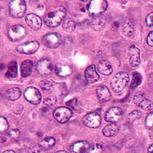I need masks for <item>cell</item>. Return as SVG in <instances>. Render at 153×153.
Returning a JSON list of instances; mask_svg holds the SVG:
<instances>
[{"label":"cell","mask_w":153,"mask_h":153,"mask_svg":"<svg viewBox=\"0 0 153 153\" xmlns=\"http://www.w3.org/2000/svg\"><path fill=\"white\" fill-rule=\"evenodd\" d=\"M67 9L63 6L50 7L45 12L44 21L49 27L56 28L65 19Z\"/></svg>","instance_id":"obj_1"},{"label":"cell","mask_w":153,"mask_h":153,"mask_svg":"<svg viewBox=\"0 0 153 153\" xmlns=\"http://www.w3.org/2000/svg\"><path fill=\"white\" fill-rule=\"evenodd\" d=\"M129 82L128 74L124 72H120L113 76L110 83L112 90L116 93L123 91Z\"/></svg>","instance_id":"obj_2"},{"label":"cell","mask_w":153,"mask_h":153,"mask_svg":"<svg viewBox=\"0 0 153 153\" xmlns=\"http://www.w3.org/2000/svg\"><path fill=\"white\" fill-rule=\"evenodd\" d=\"M107 7L108 3L105 0H93L89 3L87 9L90 15L95 18L102 14Z\"/></svg>","instance_id":"obj_3"},{"label":"cell","mask_w":153,"mask_h":153,"mask_svg":"<svg viewBox=\"0 0 153 153\" xmlns=\"http://www.w3.org/2000/svg\"><path fill=\"white\" fill-rule=\"evenodd\" d=\"M27 11L26 2L23 0H14L9 3V14L14 19L24 17Z\"/></svg>","instance_id":"obj_4"},{"label":"cell","mask_w":153,"mask_h":153,"mask_svg":"<svg viewBox=\"0 0 153 153\" xmlns=\"http://www.w3.org/2000/svg\"><path fill=\"white\" fill-rule=\"evenodd\" d=\"M27 34V29L20 25L12 26L8 30V36L11 41L17 42L23 40Z\"/></svg>","instance_id":"obj_5"},{"label":"cell","mask_w":153,"mask_h":153,"mask_svg":"<svg viewBox=\"0 0 153 153\" xmlns=\"http://www.w3.org/2000/svg\"><path fill=\"white\" fill-rule=\"evenodd\" d=\"M42 42L47 47L55 49L59 47L62 43V38L58 33H48L44 36Z\"/></svg>","instance_id":"obj_6"},{"label":"cell","mask_w":153,"mask_h":153,"mask_svg":"<svg viewBox=\"0 0 153 153\" xmlns=\"http://www.w3.org/2000/svg\"><path fill=\"white\" fill-rule=\"evenodd\" d=\"M55 69L54 64L50 59L44 58L38 61L36 64V70L42 75H48L52 74Z\"/></svg>","instance_id":"obj_7"},{"label":"cell","mask_w":153,"mask_h":153,"mask_svg":"<svg viewBox=\"0 0 153 153\" xmlns=\"http://www.w3.org/2000/svg\"><path fill=\"white\" fill-rule=\"evenodd\" d=\"M123 110L118 107L110 108L105 114V120L106 121L113 124H117L123 117Z\"/></svg>","instance_id":"obj_8"},{"label":"cell","mask_w":153,"mask_h":153,"mask_svg":"<svg viewBox=\"0 0 153 153\" xmlns=\"http://www.w3.org/2000/svg\"><path fill=\"white\" fill-rule=\"evenodd\" d=\"M24 97L33 105L39 104L42 99V96L39 90L35 87H28L24 92Z\"/></svg>","instance_id":"obj_9"},{"label":"cell","mask_w":153,"mask_h":153,"mask_svg":"<svg viewBox=\"0 0 153 153\" xmlns=\"http://www.w3.org/2000/svg\"><path fill=\"white\" fill-rule=\"evenodd\" d=\"M72 111L68 107H59L53 111V117L59 123H66L72 116Z\"/></svg>","instance_id":"obj_10"},{"label":"cell","mask_w":153,"mask_h":153,"mask_svg":"<svg viewBox=\"0 0 153 153\" xmlns=\"http://www.w3.org/2000/svg\"><path fill=\"white\" fill-rule=\"evenodd\" d=\"M83 124L90 128H98L101 124V117L96 112L88 113L83 118Z\"/></svg>","instance_id":"obj_11"},{"label":"cell","mask_w":153,"mask_h":153,"mask_svg":"<svg viewBox=\"0 0 153 153\" xmlns=\"http://www.w3.org/2000/svg\"><path fill=\"white\" fill-rule=\"evenodd\" d=\"M134 103L144 110H151L153 108V102L149 99L146 98L142 92H137L134 97Z\"/></svg>","instance_id":"obj_12"},{"label":"cell","mask_w":153,"mask_h":153,"mask_svg":"<svg viewBox=\"0 0 153 153\" xmlns=\"http://www.w3.org/2000/svg\"><path fill=\"white\" fill-rule=\"evenodd\" d=\"M40 47L39 43L37 41H32L21 44L17 47V51L22 54L32 55L39 50Z\"/></svg>","instance_id":"obj_13"},{"label":"cell","mask_w":153,"mask_h":153,"mask_svg":"<svg viewBox=\"0 0 153 153\" xmlns=\"http://www.w3.org/2000/svg\"><path fill=\"white\" fill-rule=\"evenodd\" d=\"M56 75L61 78H66L70 76L73 72L72 67L67 63L59 62L55 65V69Z\"/></svg>","instance_id":"obj_14"},{"label":"cell","mask_w":153,"mask_h":153,"mask_svg":"<svg viewBox=\"0 0 153 153\" xmlns=\"http://www.w3.org/2000/svg\"><path fill=\"white\" fill-rule=\"evenodd\" d=\"M25 20L28 27L33 30H38L41 29L42 25V19L34 14H29L26 16Z\"/></svg>","instance_id":"obj_15"},{"label":"cell","mask_w":153,"mask_h":153,"mask_svg":"<svg viewBox=\"0 0 153 153\" xmlns=\"http://www.w3.org/2000/svg\"><path fill=\"white\" fill-rule=\"evenodd\" d=\"M86 80L89 83H94L99 80V75L96 71V66L94 65L89 66L85 71Z\"/></svg>","instance_id":"obj_16"},{"label":"cell","mask_w":153,"mask_h":153,"mask_svg":"<svg viewBox=\"0 0 153 153\" xmlns=\"http://www.w3.org/2000/svg\"><path fill=\"white\" fill-rule=\"evenodd\" d=\"M129 55V63L131 66L136 67L138 66L140 62V50L135 45H132L128 51Z\"/></svg>","instance_id":"obj_17"},{"label":"cell","mask_w":153,"mask_h":153,"mask_svg":"<svg viewBox=\"0 0 153 153\" xmlns=\"http://www.w3.org/2000/svg\"><path fill=\"white\" fill-rule=\"evenodd\" d=\"M90 148V144L86 141H79L72 144L70 147L72 153H85Z\"/></svg>","instance_id":"obj_18"},{"label":"cell","mask_w":153,"mask_h":153,"mask_svg":"<svg viewBox=\"0 0 153 153\" xmlns=\"http://www.w3.org/2000/svg\"><path fill=\"white\" fill-rule=\"evenodd\" d=\"M96 94L99 101L105 102L110 100L111 98V94L108 88L105 85H100L96 89Z\"/></svg>","instance_id":"obj_19"},{"label":"cell","mask_w":153,"mask_h":153,"mask_svg":"<svg viewBox=\"0 0 153 153\" xmlns=\"http://www.w3.org/2000/svg\"><path fill=\"white\" fill-rule=\"evenodd\" d=\"M97 69L99 73L104 75H111L113 71L110 62L107 60L100 61L97 65Z\"/></svg>","instance_id":"obj_20"},{"label":"cell","mask_w":153,"mask_h":153,"mask_svg":"<svg viewBox=\"0 0 153 153\" xmlns=\"http://www.w3.org/2000/svg\"><path fill=\"white\" fill-rule=\"evenodd\" d=\"M33 68V62L31 60H25L21 65L20 72L22 77L26 78L29 76L32 73Z\"/></svg>","instance_id":"obj_21"},{"label":"cell","mask_w":153,"mask_h":153,"mask_svg":"<svg viewBox=\"0 0 153 153\" xmlns=\"http://www.w3.org/2000/svg\"><path fill=\"white\" fill-rule=\"evenodd\" d=\"M134 31V26L130 19H125L122 23V31L123 34L127 37L131 36Z\"/></svg>","instance_id":"obj_22"},{"label":"cell","mask_w":153,"mask_h":153,"mask_svg":"<svg viewBox=\"0 0 153 153\" xmlns=\"http://www.w3.org/2000/svg\"><path fill=\"white\" fill-rule=\"evenodd\" d=\"M120 130V126L117 124L111 123L104 127L102 130V134L104 136L110 137H113L118 134Z\"/></svg>","instance_id":"obj_23"},{"label":"cell","mask_w":153,"mask_h":153,"mask_svg":"<svg viewBox=\"0 0 153 153\" xmlns=\"http://www.w3.org/2000/svg\"><path fill=\"white\" fill-rule=\"evenodd\" d=\"M107 20L104 16H100L95 17L92 22V28L96 31L102 30L105 27Z\"/></svg>","instance_id":"obj_24"},{"label":"cell","mask_w":153,"mask_h":153,"mask_svg":"<svg viewBox=\"0 0 153 153\" xmlns=\"http://www.w3.org/2000/svg\"><path fill=\"white\" fill-rule=\"evenodd\" d=\"M18 73V65L16 61H12L9 62L7 66V71L5 74V76L7 79L15 78Z\"/></svg>","instance_id":"obj_25"},{"label":"cell","mask_w":153,"mask_h":153,"mask_svg":"<svg viewBox=\"0 0 153 153\" xmlns=\"http://www.w3.org/2000/svg\"><path fill=\"white\" fill-rule=\"evenodd\" d=\"M42 151L52 149L56 144V139L54 137H46L39 143Z\"/></svg>","instance_id":"obj_26"},{"label":"cell","mask_w":153,"mask_h":153,"mask_svg":"<svg viewBox=\"0 0 153 153\" xmlns=\"http://www.w3.org/2000/svg\"><path fill=\"white\" fill-rule=\"evenodd\" d=\"M22 91L18 88H12L8 90L5 94V97L12 101H14L19 99L21 96Z\"/></svg>","instance_id":"obj_27"},{"label":"cell","mask_w":153,"mask_h":153,"mask_svg":"<svg viewBox=\"0 0 153 153\" xmlns=\"http://www.w3.org/2000/svg\"><path fill=\"white\" fill-rule=\"evenodd\" d=\"M62 27L64 30L66 31V32L71 33L74 31V30L75 29L76 25L75 22L72 19L70 18H68L64 20L62 24Z\"/></svg>","instance_id":"obj_28"},{"label":"cell","mask_w":153,"mask_h":153,"mask_svg":"<svg viewBox=\"0 0 153 153\" xmlns=\"http://www.w3.org/2000/svg\"><path fill=\"white\" fill-rule=\"evenodd\" d=\"M142 82V76L140 73L134 72L132 74V81L131 84V87L133 89L138 87Z\"/></svg>","instance_id":"obj_29"},{"label":"cell","mask_w":153,"mask_h":153,"mask_svg":"<svg viewBox=\"0 0 153 153\" xmlns=\"http://www.w3.org/2000/svg\"><path fill=\"white\" fill-rule=\"evenodd\" d=\"M142 117V112L138 110H135L132 111L127 117V120L130 123H133L139 120Z\"/></svg>","instance_id":"obj_30"},{"label":"cell","mask_w":153,"mask_h":153,"mask_svg":"<svg viewBox=\"0 0 153 153\" xmlns=\"http://www.w3.org/2000/svg\"><path fill=\"white\" fill-rule=\"evenodd\" d=\"M9 127V124L7 119L1 116L0 117V132H1V134L6 132L8 130Z\"/></svg>","instance_id":"obj_31"},{"label":"cell","mask_w":153,"mask_h":153,"mask_svg":"<svg viewBox=\"0 0 153 153\" xmlns=\"http://www.w3.org/2000/svg\"><path fill=\"white\" fill-rule=\"evenodd\" d=\"M57 102V98L54 96H50L46 97L44 100V104L48 107H52L56 104Z\"/></svg>","instance_id":"obj_32"},{"label":"cell","mask_w":153,"mask_h":153,"mask_svg":"<svg viewBox=\"0 0 153 153\" xmlns=\"http://www.w3.org/2000/svg\"><path fill=\"white\" fill-rule=\"evenodd\" d=\"M145 126L149 129H153V111L149 113L145 119Z\"/></svg>","instance_id":"obj_33"},{"label":"cell","mask_w":153,"mask_h":153,"mask_svg":"<svg viewBox=\"0 0 153 153\" xmlns=\"http://www.w3.org/2000/svg\"><path fill=\"white\" fill-rule=\"evenodd\" d=\"M40 87L44 90H50L51 88H52L53 85L52 82L47 80H42L39 82Z\"/></svg>","instance_id":"obj_34"},{"label":"cell","mask_w":153,"mask_h":153,"mask_svg":"<svg viewBox=\"0 0 153 153\" xmlns=\"http://www.w3.org/2000/svg\"><path fill=\"white\" fill-rule=\"evenodd\" d=\"M67 105L72 107L75 110H78L79 109V101L76 99H71L67 102Z\"/></svg>","instance_id":"obj_35"},{"label":"cell","mask_w":153,"mask_h":153,"mask_svg":"<svg viewBox=\"0 0 153 153\" xmlns=\"http://www.w3.org/2000/svg\"><path fill=\"white\" fill-rule=\"evenodd\" d=\"M42 149L39 144H35L30 148V153H40L42 151Z\"/></svg>","instance_id":"obj_36"},{"label":"cell","mask_w":153,"mask_h":153,"mask_svg":"<svg viewBox=\"0 0 153 153\" xmlns=\"http://www.w3.org/2000/svg\"><path fill=\"white\" fill-rule=\"evenodd\" d=\"M146 24L148 27H151L153 26V12L149 13L146 17Z\"/></svg>","instance_id":"obj_37"},{"label":"cell","mask_w":153,"mask_h":153,"mask_svg":"<svg viewBox=\"0 0 153 153\" xmlns=\"http://www.w3.org/2000/svg\"><path fill=\"white\" fill-rule=\"evenodd\" d=\"M8 135L11 137L12 138H19L20 135V131L18 129H12L10 130L9 132H8Z\"/></svg>","instance_id":"obj_38"},{"label":"cell","mask_w":153,"mask_h":153,"mask_svg":"<svg viewBox=\"0 0 153 153\" xmlns=\"http://www.w3.org/2000/svg\"><path fill=\"white\" fill-rule=\"evenodd\" d=\"M146 42L147 44L151 46V47H153V31H151L149 34L148 35L147 39H146Z\"/></svg>","instance_id":"obj_39"},{"label":"cell","mask_w":153,"mask_h":153,"mask_svg":"<svg viewBox=\"0 0 153 153\" xmlns=\"http://www.w3.org/2000/svg\"><path fill=\"white\" fill-rule=\"evenodd\" d=\"M148 153H153V143L149 146L148 149Z\"/></svg>","instance_id":"obj_40"},{"label":"cell","mask_w":153,"mask_h":153,"mask_svg":"<svg viewBox=\"0 0 153 153\" xmlns=\"http://www.w3.org/2000/svg\"><path fill=\"white\" fill-rule=\"evenodd\" d=\"M3 153H16L15 151H12V150H6L3 152Z\"/></svg>","instance_id":"obj_41"},{"label":"cell","mask_w":153,"mask_h":153,"mask_svg":"<svg viewBox=\"0 0 153 153\" xmlns=\"http://www.w3.org/2000/svg\"><path fill=\"white\" fill-rule=\"evenodd\" d=\"M55 153H69V152H68L67 151H58Z\"/></svg>","instance_id":"obj_42"}]
</instances>
